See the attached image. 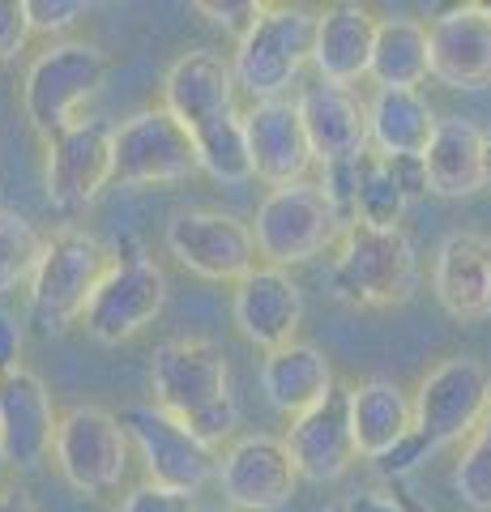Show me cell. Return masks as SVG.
Segmentation results:
<instances>
[{"instance_id":"cell-33","label":"cell","mask_w":491,"mask_h":512,"mask_svg":"<svg viewBox=\"0 0 491 512\" xmlns=\"http://www.w3.org/2000/svg\"><path fill=\"white\" fill-rule=\"evenodd\" d=\"M116 512H197V495L167 491V487H154V483H137L133 491L120 495Z\"/></svg>"},{"instance_id":"cell-9","label":"cell","mask_w":491,"mask_h":512,"mask_svg":"<svg viewBox=\"0 0 491 512\" xmlns=\"http://www.w3.org/2000/svg\"><path fill=\"white\" fill-rule=\"evenodd\" d=\"M487 397H491V372L479 359L453 355L445 363H436L432 372L419 380V389L410 393L415 436L423 440L427 453L466 444L474 436V427L483 423Z\"/></svg>"},{"instance_id":"cell-16","label":"cell","mask_w":491,"mask_h":512,"mask_svg":"<svg viewBox=\"0 0 491 512\" xmlns=\"http://www.w3.org/2000/svg\"><path fill=\"white\" fill-rule=\"evenodd\" d=\"M60 410L39 372L13 367L0 376V457L9 470H35L52 457Z\"/></svg>"},{"instance_id":"cell-40","label":"cell","mask_w":491,"mask_h":512,"mask_svg":"<svg viewBox=\"0 0 491 512\" xmlns=\"http://www.w3.org/2000/svg\"><path fill=\"white\" fill-rule=\"evenodd\" d=\"M483 188H491V133L483 141Z\"/></svg>"},{"instance_id":"cell-39","label":"cell","mask_w":491,"mask_h":512,"mask_svg":"<svg viewBox=\"0 0 491 512\" xmlns=\"http://www.w3.org/2000/svg\"><path fill=\"white\" fill-rule=\"evenodd\" d=\"M0 512H35V500L22 487H0Z\"/></svg>"},{"instance_id":"cell-15","label":"cell","mask_w":491,"mask_h":512,"mask_svg":"<svg viewBox=\"0 0 491 512\" xmlns=\"http://www.w3.org/2000/svg\"><path fill=\"white\" fill-rule=\"evenodd\" d=\"M214 478L235 512H278L291 504L299 487L287 444H282V436H265V431L240 436L227 453H218Z\"/></svg>"},{"instance_id":"cell-29","label":"cell","mask_w":491,"mask_h":512,"mask_svg":"<svg viewBox=\"0 0 491 512\" xmlns=\"http://www.w3.org/2000/svg\"><path fill=\"white\" fill-rule=\"evenodd\" d=\"M406 188L398 180V167L376 150L355 158V188H351V227H372V231H393L402 227L406 214Z\"/></svg>"},{"instance_id":"cell-13","label":"cell","mask_w":491,"mask_h":512,"mask_svg":"<svg viewBox=\"0 0 491 512\" xmlns=\"http://www.w3.org/2000/svg\"><path fill=\"white\" fill-rule=\"evenodd\" d=\"M235 77L231 60L197 47L184 52L163 77V111H171L193 137V146H205L218 133L240 124V107H235Z\"/></svg>"},{"instance_id":"cell-11","label":"cell","mask_w":491,"mask_h":512,"mask_svg":"<svg viewBox=\"0 0 491 512\" xmlns=\"http://www.w3.org/2000/svg\"><path fill=\"white\" fill-rule=\"evenodd\" d=\"M47 163H43V192L52 214L77 218L112 188V124L90 116L65 128L60 137L43 141Z\"/></svg>"},{"instance_id":"cell-23","label":"cell","mask_w":491,"mask_h":512,"mask_svg":"<svg viewBox=\"0 0 491 512\" xmlns=\"http://www.w3.org/2000/svg\"><path fill=\"white\" fill-rule=\"evenodd\" d=\"M376 9L359 0H338V5L316 9V39H312V64L325 86L351 90V82L368 77L372 43H376Z\"/></svg>"},{"instance_id":"cell-31","label":"cell","mask_w":491,"mask_h":512,"mask_svg":"<svg viewBox=\"0 0 491 512\" xmlns=\"http://www.w3.org/2000/svg\"><path fill=\"white\" fill-rule=\"evenodd\" d=\"M453 491L462 495V504L474 512H491V397H487V414L474 427V436L466 440L462 457L453 466Z\"/></svg>"},{"instance_id":"cell-28","label":"cell","mask_w":491,"mask_h":512,"mask_svg":"<svg viewBox=\"0 0 491 512\" xmlns=\"http://www.w3.org/2000/svg\"><path fill=\"white\" fill-rule=\"evenodd\" d=\"M368 77L376 90H419L427 82V26L415 18H380Z\"/></svg>"},{"instance_id":"cell-20","label":"cell","mask_w":491,"mask_h":512,"mask_svg":"<svg viewBox=\"0 0 491 512\" xmlns=\"http://www.w3.org/2000/svg\"><path fill=\"white\" fill-rule=\"evenodd\" d=\"M427 77L449 90H479L491 82V18L483 5L445 9L427 26Z\"/></svg>"},{"instance_id":"cell-6","label":"cell","mask_w":491,"mask_h":512,"mask_svg":"<svg viewBox=\"0 0 491 512\" xmlns=\"http://www.w3.org/2000/svg\"><path fill=\"white\" fill-rule=\"evenodd\" d=\"M252 239H257V256L274 269L304 265L325 248H334L346 222L338 218L334 201L316 180H299L287 188H274L257 205V218L248 222Z\"/></svg>"},{"instance_id":"cell-22","label":"cell","mask_w":491,"mask_h":512,"mask_svg":"<svg viewBox=\"0 0 491 512\" xmlns=\"http://www.w3.org/2000/svg\"><path fill=\"white\" fill-rule=\"evenodd\" d=\"M299 120H304L312 158L321 167L334 163H355L359 154H368V107L355 90L342 86H308L295 99Z\"/></svg>"},{"instance_id":"cell-21","label":"cell","mask_w":491,"mask_h":512,"mask_svg":"<svg viewBox=\"0 0 491 512\" xmlns=\"http://www.w3.org/2000/svg\"><path fill=\"white\" fill-rule=\"evenodd\" d=\"M432 295L453 320H466V325L491 316V239L487 235L453 231L436 248Z\"/></svg>"},{"instance_id":"cell-18","label":"cell","mask_w":491,"mask_h":512,"mask_svg":"<svg viewBox=\"0 0 491 512\" xmlns=\"http://www.w3.org/2000/svg\"><path fill=\"white\" fill-rule=\"evenodd\" d=\"M346 393H351V384H334V393L325 402H316L312 410H304L299 419H291L287 436H282L299 483H338L359 461Z\"/></svg>"},{"instance_id":"cell-5","label":"cell","mask_w":491,"mask_h":512,"mask_svg":"<svg viewBox=\"0 0 491 512\" xmlns=\"http://www.w3.org/2000/svg\"><path fill=\"white\" fill-rule=\"evenodd\" d=\"M107 77V52L86 39H56L30 60L22 82V111L30 128L52 141L65 128H73L77 111L86 107L90 94H99Z\"/></svg>"},{"instance_id":"cell-35","label":"cell","mask_w":491,"mask_h":512,"mask_svg":"<svg viewBox=\"0 0 491 512\" xmlns=\"http://www.w3.org/2000/svg\"><path fill=\"white\" fill-rule=\"evenodd\" d=\"M197 13H205L214 26H223L227 35L244 39V30L257 22V13H261V0H201Z\"/></svg>"},{"instance_id":"cell-26","label":"cell","mask_w":491,"mask_h":512,"mask_svg":"<svg viewBox=\"0 0 491 512\" xmlns=\"http://www.w3.org/2000/svg\"><path fill=\"white\" fill-rule=\"evenodd\" d=\"M346 410H351L355 448H359V457H368V461H380L402 440L415 436V406H410V393L393 380L376 376V380L351 384Z\"/></svg>"},{"instance_id":"cell-2","label":"cell","mask_w":491,"mask_h":512,"mask_svg":"<svg viewBox=\"0 0 491 512\" xmlns=\"http://www.w3.org/2000/svg\"><path fill=\"white\" fill-rule=\"evenodd\" d=\"M107 265H112V252L90 231L60 227L56 235H47L35 274L26 282V320L43 338H60L82 325V312Z\"/></svg>"},{"instance_id":"cell-37","label":"cell","mask_w":491,"mask_h":512,"mask_svg":"<svg viewBox=\"0 0 491 512\" xmlns=\"http://www.w3.org/2000/svg\"><path fill=\"white\" fill-rule=\"evenodd\" d=\"M342 512H415L410 508L402 495H393V491H380V487H372V491H359V495H351L346 504H338Z\"/></svg>"},{"instance_id":"cell-8","label":"cell","mask_w":491,"mask_h":512,"mask_svg":"<svg viewBox=\"0 0 491 512\" xmlns=\"http://www.w3.org/2000/svg\"><path fill=\"white\" fill-rule=\"evenodd\" d=\"M129 436L120 414L103 406H73L60 414L52 436V466L73 491L82 495H112L129 474Z\"/></svg>"},{"instance_id":"cell-34","label":"cell","mask_w":491,"mask_h":512,"mask_svg":"<svg viewBox=\"0 0 491 512\" xmlns=\"http://www.w3.org/2000/svg\"><path fill=\"white\" fill-rule=\"evenodd\" d=\"M30 43L26 0H0V64H13Z\"/></svg>"},{"instance_id":"cell-14","label":"cell","mask_w":491,"mask_h":512,"mask_svg":"<svg viewBox=\"0 0 491 512\" xmlns=\"http://www.w3.org/2000/svg\"><path fill=\"white\" fill-rule=\"evenodd\" d=\"M167 252L205 282H240L257 269L252 227L223 210H184L167 222Z\"/></svg>"},{"instance_id":"cell-1","label":"cell","mask_w":491,"mask_h":512,"mask_svg":"<svg viewBox=\"0 0 491 512\" xmlns=\"http://www.w3.org/2000/svg\"><path fill=\"white\" fill-rule=\"evenodd\" d=\"M150 406L184 423L205 448H223L240 423L223 346L210 338H171L150 355Z\"/></svg>"},{"instance_id":"cell-4","label":"cell","mask_w":491,"mask_h":512,"mask_svg":"<svg viewBox=\"0 0 491 512\" xmlns=\"http://www.w3.org/2000/svg\"><path fill=\"white\" fill-rule=\"evenodd\" d=\"M316 39V9L308 5H261L257 22L235 39L231 77L235 90H244L252 103L287 99V90L299 82L304 64H312Z\"/></svg>"},{"instance_id":"cell-10","label":"cell","mask_w":491,"mask_h":512,"mask_svg":"<svg viewBox=\"0 0 491 512\" xmlns=\"http://www.w3.org/2000/svg\"><path fill=\"white\" fill-rule=\"evenodd\" d=\"M167 308V274L146 252L112 256L107 274L94 286V295L82 312V325L94 342L120 346L137 338L146 325H154Z\"/></svg>"},{"instance_id":"cell-41","label":"cell","mask_w":491,"mask_h":512,"mask_svg":"<svg viewBox=\"0 0 491 512\" xmlns=\"http://www.w3.org/2000/svg\"><path fill=\"white\" fill-rule=\"evenodd\" d=\"M5 478H9V461L0 457V487H5Z\"/></svg>"},{"instance_id":"cell-19","label":"cell","mask_w":491,"mask_h":512,"mask_svg":"<svg viewBox=\"0 0 491 512\" xmlns=\"http://www.w3.org/2000/svg\"><path fill=\"white\" fill-rule=\"evenodd\" d=\"M231 316L244 338L269 355V350L295 342L299 325H304V291L287 269L257 265L252 274L235 282Z\"/></svg>"},{"instance_id":"cell-38","label":"cell","mask_w":491,"mask_h":512,"mask_svg":"<svg viewBox=\"0 0 491 512\" xmlns=\"http://www.w3.org/2000/svg\"><path fill=\"white\" fill-rule=\"evenodd\" d=\"M22 325H18V316H9V312H0V376L13 372V367H22Z\"/></svg>"},{"instance_id":"cell-36","label":"cell","mask_w":491,"mask_h":512,"mask_svg":"<svg viewBox=\"0 0 491 512\" xmlns=\"http://www.w3.org/2000/svg\"><path fill=\"white\" fill-rule=\"evenodd\" d=\"M427 457H432V453L423 448V440H419V436H410V440H402L398 448H393V453L380 457V461H376V470H380V474L402 478V474H410V470H419Z\"/></svg>"},{"instance_id":"cell-44","label":"cell","mask_w":491,"mask_h":512,"mask_svg":"<svg viewBox=\"0 0 491 512\" xmlns=\"http://www.w3.org/2000/svg\"><path fill=\"white\" fill-rule=\"evenodd\" d=\"M197 512H223V508H197Z\"/></svg>"},{"instance_id":"cell-42","label":"cell","mask_w":491,"mask_h":512,"mask_svg":"<svg viewBox=\"0 0 491 512\" xmlns=\"http://www.w3.org/2000/svg\"><path fill=\"white\" fill-rule=\"evenodd\" d=\"M479 5H483V13H487V18H491V0H479Z\"/></svg>"},{"instance_id":"cell-3","label":"cell","mask_w":491,"mask_h":512,"mask_svg":"<svg viewBox=\"0 0 491 512\" xmlns=\"http://www.w3.org/2000/svg\"><path fill=\"white\" fill-rule=\"evenodd\" d=\"M329 291L346 308H402L419 291V256L402 227H346L329 265Z\"/></svg>"},{"instance_id":"cell-27","label":"cell","mask_w":491,"mask_h":512,"mask_svg":"<svg viewBox=\"0 0 491 512\" xmlns=\"http://www.w3.org/2000/svg\"><path fill=\"white\" fill-rule=\"evenodd\" d=\"M368 107V150L393 163H419L436 133V111L423 90H376Z\"/></svg>"},{"instance_id":"cell-25","label":"cell","mask_w":491,"mask_h":512,"mask_svg":"<svg viewBox=\"0 0 491 512\" xmlns=\"http://www.w3.org/2000/svg\"><path fill=\"white\" fill-rule=\"evenodd\" d=\"M483 141L487 133L474 120H436V133L419 158L423 188L436 197H474L483 192Z\"/></svg>"},{"instance_id":"cell-30","label":"cell","mask_w":491,"mask_h":512,"mask_svg":"<svg viewBox=\"0 0 491 512\" xmlns=\"http://www.w3.org/2000/svg\"><path fill=\"white\" fill-rule=\"evenodd\" d=\"M43 244H47V235L35 222L0 205V295H13L30 282L43 256Z\"/></svg>"},{"instance_id":"cell-17","label":"cell","mask_w":491,"mask_h":512,"mask_svg":"<svg viewBox=\"0 0 491 512\" xmlns=\"http://www.w3.org/2000/svg\"><path fill=\"white\" fill-rule=\"evenodd\" d=\"M240 124H244L248 167L257 180H265L269 188H287V184L308 180L316 158H312L295 99L252 103L248 111H240Z\"/></svg>"},{"instance_id":"cell-12","label":"cell","mask_w":491,"mask_h":512,"mask_svg":"<svg viewBox=\"0 0 491 512\" xmlns=\"http://www.w3.org/2000/svg\"><path fill=\"white\" fill-rule=\"evenodd\" d=\"M120 427L129 436V448L146 466V483L197 495L218 470V453L205 448L184 423L154 406H129L120 414Z\"/></svg>"},{"instance_id":"cell-32","label":"cell","mask_w":491,"mask_h":512,"mask_svg":"<svg viewBox=\"0 0 491 512\" xmlns=\"http://www.w3.org/2000/svg\"><path fill=\"white\" fill-rule=\"evenodd\" d=\"M94 5L90 0H26L30 35H60L73 22H82Z\"/></svg>"},{"instance_id":"cell-43","label":"cell","mask_w":491,"mask_h":512,"mask_svg":"<svg viewBox=\"0 0 491 512\" xmlns=\"http://www.w3.org/2000/svg\"><path fill=\"white\" fill-rule=\"evenodd\" d=\"M325 512H342V508H338V504H329V508H325Z\"/></svg>"},{"instance_id":"cell-7","label":"cell","mask_w":491,"mask_h":512,"mask_svg":"<svg viewBox=\"0 0 491 512\" xmlns=\"http://www.w3.org/2000/svg\"><path fill=\"white\" fill-rule=\"evenodd\" d=\"M197 146L188 128L163 107H141L112 124V184L116 188H167L197 175Z\"/></svg>"},{"instance_id":"cell-24","label":"cell","mask_w":491,"mask_h":512,"mask_svg":"<svg viewBox=\"0 0 491 512\" xmlns=\"http://www.w3.org/2000/svg\"><path fill=\"white\" fill-rule=\"evenodd\" d=\"M334 363L321 346L312 342H287L278 350H269L265 363H261V393L265 402L274 406L278 414L287 419H299L304 410H312L316 402H325L334 393Z\"/></svg>"}]
</instances>
